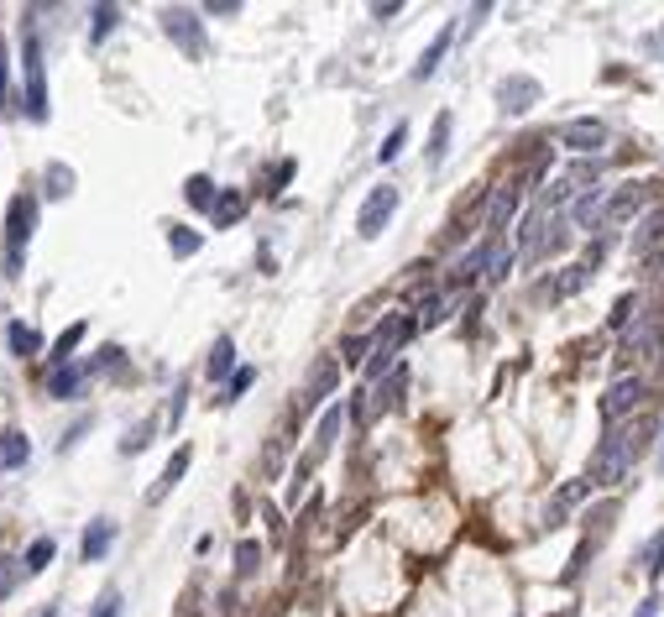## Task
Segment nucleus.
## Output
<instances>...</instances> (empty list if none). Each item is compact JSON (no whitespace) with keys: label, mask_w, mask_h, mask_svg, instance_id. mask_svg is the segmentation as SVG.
<instances>
[{"label":"nucleus","mask_w":664,"mask_h":617,"mask_svg":"<svg viewBox=\"0 0 664 617\" xmlns=\"http://www.w3.org/2000/svg\"><path fill=\"white\" fill-rule=\"evenodd\" d=\"M639 434H644V424H612L607 429L597 455H591L586 482H591V487H618L628 476V466H633V455H639Z\"/></svg>","instance_id":"obj_1"},{"label":"nucleus","mask_w":664,"mask_h":617,"mask_svg":"<svg viewBox=\"0 0 664 617\" xmlns=\"http://www.w3.org/2000/svg\"><path fill=\"white\" fill-rule=\"evenodd\" d=\"M414 330H418V320H403V314H387V320L377 324L372 356H367V383L393 377V372H397V351H403V341H408Z\"/></svg>","instance_id":"obj_2"},{"label":"nucleus","mask_w":664,"mask_h":617,"mask_svg":"<svg viewBox=\"0 0 664 617\" xmlns=\"http://www.w3.org/2000/svg\"><path fill=\"white\" fill-rule=\"evenodd\" d=\"M32 225H37V199L32 194H16L11 210H5V273H21V252L32 241Z\"/></svg>","instance_id":"obj_3"},{"label":"nucleus","mask_w":664,"mask_h":617,"mask_svg":"<svg viewBox=\"0 0 664 617\" xmlns=\"http://www.w3.org/2000/svg\"><path fill=\"white\" fill-rule=\"evenodd\" d=\"M397 214V189L393 184H377L372 194H367V204H361V214H356V231L367 235V241H377V235L387 231V220Z\"/></svg>","instance_id":"obj_4"},{"label":"nucleus","mask_w":664,"mask_h":617,"mask_svg":"<svg viewBox=\"0 0 664 617\" xmlns=\"http://www.w3.org/2000/svg\"><path fill=\"white\" fill-rule=\"evenodd\" d=\"M163 32L184 47L188 58H205V26H199V11H184V5H167L163 11Z\"/></svg>","instance_id":"obj_5"},{"label":"nucleus","mask_w":664,"mask_h":617,"mask_svg":"<svg viewBox=\"0 0 664 617\" xmlns=\"http://www.w3.org/2000/svg\"><path fill=\"white\" fill-rule=\"evenodd\" d=\"M21 68H26V115L32 121H47V79H42L37 37H26V47H21Z\"/></svg>","instance_id":"obj_6"},{"label":"nucleus","mask_w":664,"mask_h":617,"mask_svg":"<svg viewBox=\"0 0 664 617\" xmlns=\"http://www.w3.org/2000/svg\"><path fill=\"white\" fill-rule=\"evenodd\" d=\"M644 403V377H618V383L607 387V398H602V419L607 429L612 424H623L628 419V408H639Z\"/></svg>","instance_id":"obj_7"},{"label":"nucleus","mask_w":664,"mask_h":617,"mask_svg":"<svg viewBox=\"0 0 664 617\" xmlns=\"http://www.w3.org/2000/svg\"><path fill=\"white\" fill-rule=\"evenodd\" d=\"M498 105L508 115H523V110L539 105V79H528V74H513V79H502L498 85Z\"/></svg>","instance_id":"obj_8"},{"label":"nucleus","mask_w":664,"mask_h":617,"mask_svg":"<svg viewBox=\"0 0 664 617\" xmlns=\"http://www.w3.org/2000/svg\"><path fill=\"white\" fill-rule=\"evenodd\" d=\"M649 204V189L644 184H628V189H618L612 199H607V214H602V231H612V225H628L633 214Z\"/></svg>","instance_id":"obj_9"},{"label":"nucleus","mask_w":664,"mask_h":617,"mask_svg":"<svg viewBox=\"0 0 664 617\" xmlns=\"http://www.w3.org/2000/svg\"><path fill=\"white\" fill-rule=\"evenodd\" d=\"M560 142L570 152H581V157H591V152H602L607 142V126L602 121H570V126H560Z\"/></svg>","instance_id":"obj_10"},{"label":"nucleus","mask_w":664,"mask_h":617,"mask_svg":"<svg viewBox=\"0 0 664 617\" xmlns=\"http://www.w3.org/2000/svg\"><path fill=\"white\" fill-rule=\"evenodd\" d=\"M607 199H612V189H586L581 199H576V210H570V220H576V231H602V214H607Z\"/></svg>","instance_id":"obj_11"},{"label":"nucleus","mask_w":664,"mask_h":617,"mask_svg":"<svg viewBox=\"0 0 664 617\" xmlns=\"http://www.w3.org/2000/svg\"><path fill=\"white\" fill-rule=\"evenodd\" d=\"M518 184H502L498 194H492V210H487V235H502L508 231V220H513V214H518Z\"/></svg>","instance_id":"obj_12"},{"label":"nucleus","mask_w":664,"mask_h":617,"mask_svg":"<svg viewBox=\"0 0 664 617\" xmlns=\"http://www.w3.org/2000/svg\"><path fill=\"white\" fill-rule=\"evenodd\" d=\"M335 383H340V362L335 356H325V362L314 366V377H309V393H304V408H319L325 398L335 393Z\"/></svg>","instance_id":"obj_13"},{"label":"nucleus","mask_w":664,"mask_h":617,"mask_svg":"<svg viewBox=\"0 0 664 617\" xmlns=\"http://www.w3.org/2000/svg\"><path fill=\"white\" fill-rule=\"evenodd\" d=\"M188 461H194V450H173V455H167V466H163V476H157V487L146 492V503H163L167 492L178 487V482H184V471H188Z\"/></svg>","instance_id":"obj_14"},{"label":"nucleus","mask_w":664,"mask_h":617,"mask_svg":"<svg viewBox=\"0 0 664 617\" xmlns=\"http://www.w3.org/2000/svg\"><path fill=\"white\" fill-rule=\"evenodd\" d=\"M450 43H456V26L445 22V26H439V37H435L429 47H424V58L414 64V79H435V68H439V58L450 53Z\"/></svg>","instance_id":"obj_15"},{"label":"nucleus","mask_w":664,"mask_h":617,"mask_svg":"<svg viewBox=\"0 0 664 617\" xmlns=\"http://www.w3.org/2000/svg\"><path fill=\"white\" fill-rule=\"evenodd\" d=\"M116 544V529H110V518H95L89 529H84V560H105Z\"/></svg>","instance_id":"obj_16"},{"label":"nucleus","mask_w":664,"mask_h":617,"mask_svg":"<svg viewBox=\"0 0 664 617\" xmlns=\"http://www.w3.org/2000/svg\"><path fill=\"white\" fill-rule=\"evenodd\" d=\"M654 335H659V320H654V314H644V320H639V330H628L623 356H649V351H654Z\"/></svg>","instance_id":"obj_17"},{"label":"nucleus","mask_w":664,"mask_h":617,"mask_svg":"<svg viewBox=\"0 0 664 617\" xmlns=\"http://www.w3.org/2000/svg\"><path fill=\"white\" fill-rule=\"evenodd\" d=\"M26 455H32L26 434H21V429H5V434H0V466L16 471V466H26Z\"/></svg>","instance_id":"obj_18"},{"label":"nucleus","mask_w":664,"mask_h":617,"mask_svg":"<svg viewBox=\"0 0 664 617\" xmlns=\"http://www.w3.org/2000/svg\"><path fill=\"white\" fill-rule=\"evenodd\" d=\"M5 345H11V356H21V362H26V356H42V335L32 324H11V330H5Z\"/></svg>","instance_id":"obj_19"},{"label":"nucleus","mask_w":664,"mask_h":617,"mask_svg":"<svg viewBox=\"0 0 664 617\" xmlns=\"http://www.w3.org/2000/svg\"><path fill=\"white\" fill-rule=\"evenodd\" d=\"M340 424H346V408H340V403L325 408V419H319V434H314V455H330V445H335V434H340Z\"/></svg>","instance_id":"obj_20"},{"label":"nucleus","mask_w":664,"mask_h":617,"mask_svg":"<svg viewBox=\"0 0 664 617\" xmlns=\"http://www.w3.org/2000/svg\"><path fill=\"white\" fill-rule=\"evenodd\" d=\"M230 366H236V341H230V335H220V341H215V351H209L205 372H209V377H230Z\"/></svg>","instance_id":"obj_21"},{"label":"nucleus","mask_w":664,"mask_h":617,"mask_svg":"<svg viewBox=\"0 0 664 617\" xmlns=\"http://www.w3.org/2000/svg\"><path fill=\"white\" fill-rule=\"evenodd\" d=\"M184 199L194 204V210H215V199H220V194H215V184H209L205 173H194V178L184 184Z\"/></svg>","instance_id":"obj_22"},{"label":"nucleus","mask_w":664,"mask_h":617,"mask_svg":"<svg viewBox=\"0 0 664 617\" xmlns=\"http://www.w3.org/2000/svg\"><path fill=\"white\" fill-rule=\"evenodd\" d=\"M209 214H215V225H236V220L246 214V199H241L236 189H226L220 199H215V210H209Z\"/></svg>","instance_id":"obj_23"},{"label":"nucleus","mask_w":664,"mask_h":617,"mask_svg":"<svg viewBox=\"0 0 664 617\" xmlns=\"http://www.w3.org/2000/svg\"><path fill=\"white\" fill-rule=\"evenodd\" d=\"M445 152H450V110H445V115H435V131H429V168H439V163H445Z\"/></svg>","instance_id":"obj_24"},{"label":"nucleus","mask_w":664,"mask_h":617,"mask_svg":"<svg viewBox=\"0 0 664 617\" xmlns=\"http://www.w3.org/2000/svg\"><path fill=\"white\" fill-rule=\"evenodd\" d=\"M513 262H518V252H513V246H508V241L498 235V241H492V262H487V283H502Z\"/></svg>","instance_id":"obj_25"},{"label":"nucleus","mask_w":664,"mask_h":617,"mask_svg":"<svg viewBox=\"0 0 664 617\" xmlns=\"http://www.w3.org/2000/svg\"><path fill=\"white\" fill-rule=\"evenodd\" d=\"M403 387H408V372H403V366H397L393 377H387V383L377 387V413H382V408H397V398H403Z\"/></svg>","instance_id":"obj_26"},{"label":"nucleus","mask_w":664,"mask_h":617,"mask_svg":"<svg viewBox=\"0 0 664 617\" xmlns=\"http://www.w3.org/2000/svg\"><path fill=\"white\" fill-rule=\"evenodd\" d=\"M586 273H591V267H565V277H555V283H544V294H549V298H565V294H576V288H581V283H586Z\"/></svg>","instance_id":"obj_27"},{"label":"nucleus","mask_w":664,"mask_h":617,"mask_svg":"<svg viewBox=\"0 0 664 617\" xmlns=\"http://www.w3.org/2000/svg\"><path fill=\"white\" fill-rule=\"evenodd\" d=\"M586 492H591V482H570V487H565L560 497H555V508H549V529L560 523V513H565V508H576V503H581Z\"/></svg>","instance_id":"obj_28"},{"label":"nucleus","mask_w":664,"mask_h":617,"mask_svg":"<svg viewBox=\"0 0 664 617\" xmlns=\"http://www.w3.org/2000/svg\"><path fill=\"white\" fill-rule=\"evenodd\" d=\"M644 575H649V581H659V575H664V529L644 544Z\"/></svg>","instance_id":"obj_29"},{"label":"nucleus","mask_w":664,"mask_h":617,"mask_svg":"<svg viewBox=\"0 0 664 617\" xmlns=\"http://www.w3.org/2000/svg\"><path fill=\"white\" fill-rule=\"evenodd\" d=\"M167 246H173V256H194L199 252V235L184 231V225H167Z\"/></svg>","instance_id":"obj_30"},{"label":"nucleus","mask_w":664,"mask_h":617,"mask_svg":"<svg viewBox=\"0 0 664 617\" xmlns=\"http://www.w3.org/2000/svg\"><path fill=\"white\" fill-rule=\"evenodd\" d=\"M79 341H84V324H68V330L58 335V345H53V362L68 366V356H74V345H79Z\"/></svg>","instance_id":"obj_31"},{"label":"nucleus","mask_w":664,"mask_h":617,"mask_svg":"<svg viewBox=\"0 0 664 617\" xmlns=\"http://www.w3.org/2000/svg\"><path fill=\"white\" fill-rule=\"evenodd\" d=\"M152 434H157V424H146V419H142V424H131V434L121 440V450H126V455H136V450L152 445Z\"/></svg>","instance_id":"obj_32"},{"label":"nucleus","mask_w":664,"mask_h":617,"mask_svg":"<svg viewBox=\"0 0 664 617\" xmlns=\"http://www.w3.org/2000/svg\"><path fill=\"white\" fill-rule=\"evenodd\" d=\"M445 309H450V298H445V294L424 298V304H418V324H424V330H429V324H439V320H445Z\"/></svg>","instance_id":"obj_33"},{"label":"nucleus","mask_w":664,"mask_h":617,"mask_svg":"<svg viewBox=\"0 0 664 617\" xmlns=\"http://www.w3.org/2000/svg\"><path fill=\"white\" fill-rule=\"evenodd\" d=\"M47 560H53V539H37V544L26 550L21 565H26V575H37V571H47Z\"/></svg>","instance_id":"obj_34"},{"label":"nucleus","mask_w":664,"mask_h":617,"mask_svg":"<svg viewBox=\"0 0 664 617\" xmlns=\"http://www.w3.org/2000/svg\"><path fill=\"white\" fill-rule=\"evenodd\" d=\"M403 142H408V121H403V126H393V131H387V142H382V147H377V163H393L397 152H403Z\"/></svg>","instance_id":"obj_35"},{"label":"nucleus","mask_w":664,"mask_h":617,"mask_svg":"<svg viewBox=\"0 0 664 617\" xmlns=\"http://www.w3.org/2000/svg\"><path fill=\"white\" fill-rule=\"evenodd\" d=\"M21 571H26L21 560H11V554H0V596H11V592H16Z\"/></svg>","instance_id":"obj_36"},{"label":"nucleus","mask_w":664,"mask_h":617,"mask_svg":"<svg viewBox=\"0 0 664 617\" xmlns=\"http://www.w3.org/2000/svg\"><path fill=\"white\" fill-rule=\"evenodd\" d=\"M68 189H74V173L63 168V163H53V168H47V194H53V199H63Z\"/></svg>","instance_id":"obj_37"},{"label":"nucleus","mask_w":664,"mask_h":617,"mask_svg":"<svg viewBox=\"0 0 664 617\" xmlns=\"http://www.w3.org/2000/svg\"><path fill=\"white\" fill-rule=\"evenodd\" d=\"M257 560H262V550H257L251 539H241V544H236V571L251 575V571H257Z\"/></svg>","instance_id":"obj_38"},{"label":"nucleus","mask_w":664,"mask_h":617,"mask_svg":"<svg viewBox=\"0 0 664 617\" xmlns=\"http://www.w3.org/2000/svg\"><path fill=\"white\" fill-rule=\"evenodd\" d=\"M659 235H664V214H649V220H644V231H639V241H633V246H639V252H649V246H654Z\"/></svg>","instance_id":"obj_39"},{"label":"nucleus","mask_w":664,"mask_h":617,"mask_svg":"<svg viewBox=\"0 0 664 617\" xmlns=\"http://www.w3.org/2000/svg\"><path fill=\"white\" fill-rule=\"evenodd\" d=\"M116 22H121V11H116V5H95V43H100L105 32H116Z\"/></svg>","instance_id":"obj_40"},{"label":"nucleus","mask_w":664,"mask_h":617,"mask_svg":"<svg viewBox=\"0 0 664 617\" xmlns=\"http://www.w3.org/2000/svg\"><path fill=\"white\" fill-rule=\"evenodd\" d=\"M251 383H257V372H251V366H241V372L230 377V387H226V403H230V398H241V393H246Z\"/></svg>","instance_id":"obj_41"},{"label":"nucleus","mask_w":664,"mask_h":617,"mask_svg":"<svg viewBox=\"0 0 664 617\" xmlns=\"http://www.w3.org/2000/svg\"><path fill=\"white\" fill-rule=\"evenodd\" d=\"M628 320H639V298H623V304L612 309V324H618V330H623Z\"/></svg>","instance_id":"obj_42"},{"label":"nucleus","mask_w":664,"mask_h":617,"mask_svg":"<svg viewBox=\"0 0 664 617\" xmlns=\"http://www.w3.org/2000/svg\"><path fill=\"white\" fill-rule=\"evenodd\" d=\"M95 617H121V596H116V592H105L100 602H95Z\"/></svg>","instance_id":"obj_43"},{"label":"nucleus","mask_w":664,"mask_h":617,"mask_svg":"<svg viewBox=\"0 0 664 617\" xmlns=\"http://www.w3.org/2000/svg\"><path fill=\"white\" fill-rule=\"evenodd\" d=\"M205 11H209V16H236V11H241V5H236V0H209Z\"/></svg>","instance_id":"obj_44"},{"label":"nucleus","mask_w":664,"mask_h":617,"mask_svg":"<svg viewBox=\"0 0 664 617\" xmlns=\"http://www.w3.org/2000/svg\"><path fill=\"white\" fill-rule=\"evenodd\" d=\"M184 398H188V393L178 387V393H173V408H167V424H178V419H184Z\"/></svg>","instance_id":"obj_45"},{"label":"nucleus","mask_w":664,"mask_h":617,"mask_svg":"<svg viewBox=\"0 0 664 617\" xmlns=\"http://www.w3.org/2000/svg\"><path fill=\"white\" fill-rule=\"evenodd\" d=\"M397 11H403L397 0H387V5H372V16H377V22H387V16H397Z\"/></svg>","instance_id":"obj_46"},{"label":"nucleus","mask_w":664,"mask_h":617,"mask_svg":"<svg viewBox=\"0 0 664 617\" xmlns=\"http://www.w3.org/2000/svg\"><path fill=\"white\" fill-rule=\"evenodd\" d=\"M0 100H5V53H0Z\"/></svg>","instance_id":"obj_47"},{"label":"nucleus","mask_w":664,"mask_h":617,"mask_svg":"<svg viewBox=\"0 0 664 617\" xmlns=\"http://www.w3.org/2000/svg\"><path fill=\"white\" fill-rule=\"evenodd\" d=\"M42 617H58V612H42Z\"/></svg>","instance_id":"obj_48"}]
</instances>
